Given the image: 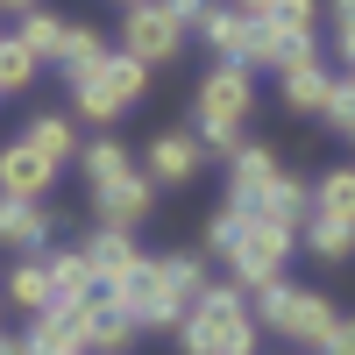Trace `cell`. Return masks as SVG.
<instances>
[{"mask_svg":"<svg viewBox=\"0 0 355 355\" xmlns=\"http://www.w3.org/2000/svg\"><path fill=\"white\" fill-rule=\"evenodd\" d=\"M277 171H284V164H277V150H263V142H242V157L227 164V206H242V214H249V206L277 185Z\"/></svg>","mask_w":355,"mask_h":355,"instance_id":"cell-12","label":"cell"},{"mask_svg":"<svg viewBox=\"0 0 355 355\" xmlns=\"http://www.w3.org/2000/svg\"><path fill=\"white\" fill-rule=\"evenodd\" d=\"M249 214H263V220H277V227L299 234V227H306V214H313V185H306V178H291V171H277V185L263 192Z\"/></svg>","mask_w":355,"mask_h":355,"instance_id":"cell-18","label":"cell"},{"mask_svg":"<svg viewBox=\"0 0 355 355\" xmlns=\"http://www.w3.org/2000/svg\"><path fill=\"white\" fill-rule=\"evenodd\" d=\"M64 36H71V21H64V15H50V8H28V15L15 21V43H21L28 57H36V64H57Z\"/></svg>","mask_w":355,"mask_h":355,"instance_id":"cell-22","label":"cell"},{"mask_svg":"<svg viewBox=\"0 0 355 355\" xmlns=\"http://www.w3.org/2000/svg\"><path fill=\"white\" fill-rule=\"evenodd\" d=\"M227 8H242V15H263V8H270V0H227Z\"/></svg>","mask_w":355,"mask_h":355,"instance_id":"cell-35","label":"cell"},{"mask_svg":"<svg viewBox=\"0 0 355 355\" xmlns=\"http://www.w3.org/2000/svg\"><path fill=\"white\" fill-rule=\"evenodd\" d=\"M199 291H206V256H150L142 284L121 306L135 313V327H185V313H192Z\"/></svg>","mask_w":355,"mask_h":355,"instance_id":"cell-3","label":"cell"},{"mask_svg":"<svg viewBox=\"0 0 355 355\" xmlns=\"http://www.w3.org/2000/svg\"><path fill=\"white\" fill-rule=\"evenodd\" d=\"M234 242H242V206H220V214H214V227H206V249L227 263V256H234Z\"/></svg>","mask_w":355,"mask_h":355,"instance_id":"cell-29","label":"cell"},{"mask_svg":"<svg viewBox=\"0 0 355 355\" xmlns=\"http://www.w3.org/2000/svg\"><path fill=\"white\" fill-rule=\"evenodd\" d=\"M171 8H178V15H199V8H214V0H171Z\"/></svg>","mask_w":355,"mask_h":355,"instance_id":"cell-34","label":"cell"},{"mask_svg":"<svg viewBox=\"0 0 355 355\" xmlns=\"http://www.w3.org/2000/svg\"><path fill=\"white\" fill-rule=\"evenodd\" d=\"M334 43H341L348 71H355V0H334Z\"/></svg>","mask_w":355,"mask_h":355,"instance_id":"cell-31","label":"cell"},{"mask_svg":"<svg viewBox=\"0 0 355 355\" xmlns=\"http://www.w3.org/2000/svg\"><path fill=\"white\" fill-rule=\"evenodd\" d=\"M199 164H206V150H199V135H185V128H164V135L150 142V157H142L150 185H192Z\"/></svg>","mask_w":355,"mask_h":355,"instance_id":"cell-10","label":"cell"},{"mask_svg":"<svg viewBox=\"0 0 355 355\" xmlns=\"http://www.w3.org/2000/svg\"><path fill=\"white\" fill-rule=\"evenodd\" d=\"M313 15H320V0H270V8H263V21L277 28V36H313Z\"/></svg>","mask_w":355,"mask_h":355,"instance_id":"cell-28","label":"cell"},{"mask_svg":"<svg viewBox=\"0 0 355 355\" xmlns=\"http://www.w3.org/2000/svg\"><path fill=\"white\" fill-rule=\"evenodd\" d=\"M256 313H249V291L242 284H206L185 327H178V348L185 355H256Z\"/></svg>","mask_w":355,"mask_h":355,"instance_id":"cell-1","label":"cell"},{"mask_svg":"<svg viewBox=\"0 0 355 355\" xmlns=\"http://www.w3.org/2000/svg\"><path fill=\"white\" fill-rule=\"evenodd\" d=\"M93 206H100V227H135L142 214L157 206V185H150V171H128V178H114V185H100L93 192Z\"/></svg>","mask_w":355,"mask_h":355,"instance_id":"cell-11","label":"cell"},{"mask_svg":"<svg viewBox=\"0 0 355 355\" xmlns=\"http://www.w3.org/2000/svg\"><path fill=\"white\" fill-rule=\"evenodd\" d=\"M36 71H43V64L15 43V28H8V36H0V100H8V93H28V85H36Z\"/></svg>","mask_w":355,"mask_h":355,"instance_id":"cell-27","label":"cell"},{"mask_svg":"<svg viewBox=\"0 0 355 355\" xmlns=\"http://www.w3.org/2000/svg\"><path fill=\"white\" fill-rule=\"evenodd\" d=\"M78 249H85V263H93V277H100V299H114V306H121L142 284V270H150V256L135 249V227H93Z\"/></svg>","mask_w":355,"mask_h":355,"instance_id":"cell-7","label":"cell"},{"mask_svg":"<svg viewBox=\"0 0 355 355\" xmlns=\"http://www.w3.org/2000/svg\"><path fill=\"white\" fill-rule=\"evenodd\" d=\"M50 185H57V164L36 150V142H8V150H0V199H50Z\"/></svg>","mask_w":355,"mask_h":355,"instance_id":"cell-9","label":"cell"},{"mask_svg":"<svg viewBox=\"0 0 355 355\" xmlns=\"http://www.w3.org/2000/svg\"><path fill=\"white\" fill-rule=\"evenodd\" d=\"M0 291H8V306H15V313H28V320H43V313L57 306V291H50V270H43V256L15 263V270H8V284H0Z\"/></svg>","mask_w":355,"mask_h":355,"instance_id":"cell-21","label":"cell"},{"mask_svg":"<svg viewBox=\"0 0 355 355\" xmlns=\"http://www.w3.org/2000/svg\"><path fill=\"white\" fill-rule=\"evenodd\" d=\"M348 142H355V135H348Z\"/></svg>","mask_w":355,"mask_h":355,"instance_id":"cell-39","label":"cell"},{"mask_svg":"<svg viewBox=\"0 0 355 355\" xmlns=\"http://www.w3.org/2000/svg\"><path fill=\"white\" fill-rule=\"evenodd\" d=\"M121 8H142V0H121Z\"/></svg>","mask_w":355,"mask_h":355,"instance_id":"cell-37","label":"cell"},{"mask_svg":"<svg viewBox=\"0 0 355 355\" xmlns=\"http://www.w3.org/2000/svg\"><path fill=\"white\" fill-rule=\"evenodd\" d=\"M107 57H114V50H107V36H100V28H93V21H71L64 50H57V71H64V85H78V78H93Z\"/></svg>","mask_w":355,"mask_h":355,"instance_id":"cell-20","label":"cell"},{"mask_svg":"<svg viewBox=\"0 0 355 355\" xmlns=\"http://www.w3.org/2000/svg\"><path fill=\"white\" fill-rule=\"evenodd\" d=\"M28 142H36V150H43L57 171H64V164L85 150V142H78V128H71V114H36V121H28Z\"/></svg>","mask_w":355,"mask_h":355,"instance_id":"cell-25","label":"cell"},{"mask_svg":"<svg viewBox=\"0 0 355 355\" xmlns=\"http://www.w3.org/2000/svg\"><path fill=\"white\" fill-rule=\"evenodd\" d=\"M0 36H8V28H0Z\"/></svg>","mask_w":355,"mask_h":355,"instance_id":"cell-38","label":"cell"},{"mask_svg":"<svg viewBox=\"0 0 355 355\" xmlns=\"http://www.w3.org/2000/svg\"><path fill=\"white\" fill-rule=\"evenodd\" d=\"M0 355H28V348H21V341H8V334H0Z\"/></svg>","mask_w":355,"mask_h":355,"instance_id":"cell-36","label":"cell"},{"mask_svg":"<svg viewBox=\"0 0 355 355\" xmlns=\"http://www.w3.org/2000/svg\"><path fill=\"white\" fill-rule=\"evenodd\" d=\"M284 78V107L291 114H320V121H327V107H334V71L327 64H320V57H313V64H291V71H277Z\"/></svg>","mask_w":355,"mask_h":355,"instance_id":"cell-14","label":"cell"},{"mask_svg":"<svg viewBox=\"0 0 355 355\" xmlns=\"http://www.w3.org/2000/svg\"><path fill=\"white\" fill-rule=\"evenodd\" d=\"M43 270H50V291H57V306L100 299V277H93V263H85V249H43Z\"/></svg>","mask_w":355,"mask_h":355,"instance_id":"cell-16","label":"cell"},{"mask_svg":"<svg viewBox=\"0 0 355 355\" xmlns=\"http://www.w3.org/2000/svg\"><path fill=\"white\" fill-rule=\"evenodd\" d=\"M299 242H306V256H313V263H348V256H355V227H341V220H320V214H306Z\"/></svg>","mask_w":355,"mask_h":355,"instance_id":"cell-24","label":"cell"},{"mask_svg":"<svg viewBox=\"0 0 355 355\" xmlns=\"http://www.w3.org/2000/svg\"><path fill=\"white\" fill-rule=\"evenodd\" d=\"M85 327H93V299H78V306H50L43 320H28L21 348H28V355H85Z\"/></svg>","mask_w":355,"mask_h":355,"instance_id":"cell-8","label":"cell"},{"mask_svg":"<svg viewBox=\"0 0 355 355\" xmlns=\"http://www.w3.org/2000/svg\"><path fill=\"white\" fill-rule=\"evenodd\" d=\"M0 249L43 256L50 249V206H36V199H0Z\"/></svg>","mask_w":355,"mask_h":355,"instance_id":"cell-13","label":"cell"},{"mask_svg":"<svg viewBox=\"0 0 355 355\" xmlns=\"http://www.w3.org/2000/svg\"><path fill=\"white\" fill-rule=\"evenodd\" d=\"M327 121H334L341 135H355V78H341V85H334V107H327Z\"/></svg>","mask_w":355,"mask_h":355,"instance_id":"cell-30","label":"cell"},{"mask_svg":"<svg viewBox=\"0 0 355 355\" xmlns=\"http://www.w3.org/2000/svg\"><path fill=\"white\" fill-rule=\"evenodd\" d=\"M78 164H85V185H114V178H128L135 171V157H128V142H114V135H100V142H85L78 150Z\"/></svg>","mask_w":355,"mask_h":355,"instance_id":"cell-26","label":"cell"},{"mask_svg":"<svg viewBox=\"0 0 355 355\" xmlns=\"http://www.w3.org/2000/svg\"><path fill=\"white\" fill-rule=\"evenodd\" d=\"M313 214H320V220L355 227V164H334V171L313 185Z\"/></svg>","mask_w":355,"mask_h":355,"instance_id":"cell-23","label":"cell"},{"mask_svg":"<svg viewBox=\"0 0 355 355\" xmlns=\"http://www.w3.org/2000/svg\"><path fill=\"white\" fill-rule=\"evenodd\" d=\"M320 355H355V313H341V320H334V334L320 341Z\"/></svg>","mask_w":355,"mask_h":355,"instance_id":"cell-32","label":"cell"},{"mask_svg":"<svg viewBox=\"0 0 355 355\" xmlns=\"http://www.w3.org/2000/svg\"><path fill=\"white\" fill-rule=\"evenodd\" d=\"M249 21H256V15H242V8H220V0L192 15V28H199V36L220 50V64H242V50H249Z\"/></svg>","mask_w":355,"mask_h":355,"instance_id":"cell-17","label":"cell"},{"mask_svg":"<svg viewBox=\"0 0 355 355\" xmlns=\"http://www.w3.org/2000/svg\"><path fill=\"white\" fill-rule=\"evenodd\" d=\"M249 114H256V85H249V71H242V64H214V71H206V85H199V121H192L199 150L220 157V164H234V157H242Z\"/></svg>","mask_w":355,"mask_h":355,"instance_id":"cell-2","label":"cell"},{"mask_svg":"<svg viewBox=\"0 0 355 355\" xmlns=\"http://www.w3.org/2000/svg\"><path fill=\"white\" fill-rule=\"evenodd\" d=\"M142 85H150V64H135L128 50H114L93 78L71 85V114H78V121H93V128H107V121H121V114L142 100Z\"/></svg>","mask_w":355,"mask_h":355,"instance_id":"cell-4","label":"cell"},{"mask_svg":"<svg viewBox=\"0 0 355 355\" xmlns=\"http://www.w3.org/2000/svg\"><path fill=\"white\" fill-rule=\"evenodd\" d=\"M135 313L128 306H114V299H93V327H85V355H128L135 341Z\"/></svg>","mask_w":355,"mask_h":355,"instance_id":"cell-19","label":"cell"},{"mask_svg":"<svg viewBox=\"0 0 355 355\" xmlns=\"http://www.w3.org/2000/svg\"><path fill=\"white\" fill-rule=\"evenodd\" d=\"M334 320H341V313H334V299H327V291H299V299H291V313H284V327H277V334L320 355V341L334 334Z\"/></svg>","mask_w":355,"mask_h":355,"instance_id":"cell-15","label":"cell"},{"mask_svg":"<svg viewBox=\"0 0 355 355\" xmlns=\"http://www.w3.org/2000/svg\"><path fill=\"white\" fill-rule=\"evenodd\" d=\"M28 8H43V0H0V15H15V21H21Z\"/></svg>","mask_w":355,"mask_h":355,"instance_id":"cell-33","label":"cell"},{"mask_svg":"<svg viewBox=\"0 0 355 355\" xmlns=\"http://www.w3.org/2000/svg\"><path fill=\"white\" fill-rule=\"evenodd\" d=\"M348 78H355V71H348Z\"/></svg>","mask_w":355,"mask_h":355,"instance_id":"cell-40","label":"cell"},{"mask_svg":"<svg viewBox=\"0 0 355 355\" xmlns=\"http://www.w3.org/2000/svg\"><path fill=\"white\" fill-rule=\"evenodd\" d=\"M185 28H192V15H178L171 0H142V8H128V21H121V50L157 71V64H171V57L185 50Z\"/></svg>","mask_w":355,"mask_h":355,"instance_id":"cell-6","label":"cell"},{"mask_svg":"<svg viewBox=\"0 0 355 355\" xmlns=\"http://www.w3.org/2000/svg\"><path fill=\"white\" fill-rule=\"evenodd\" d=\"M291 242H299L291 227L263 220V214H242V242H234V256H227L234 284H242V291H263V284H277V277H284V256H291Z\"/></svg>","mask_w":355,"mask_h":355,"instance_id":"cell-5","label":"cell"}]
</instances>
